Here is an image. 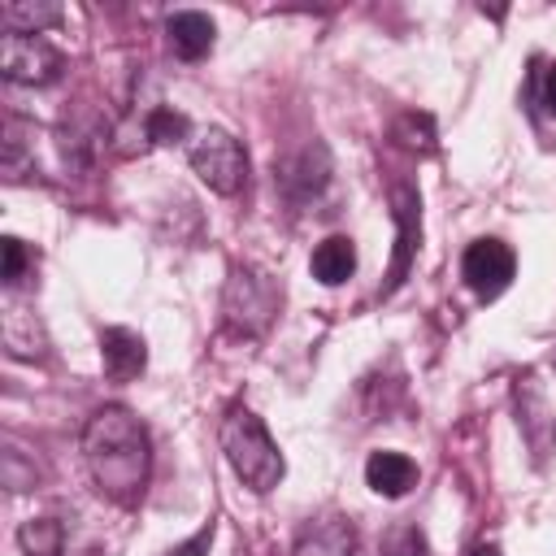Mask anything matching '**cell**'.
I'll return each instance as SVG.
<instances>
[{"instance_id": "cell-22", "label": "cell", "mask_w": 556, "mask_h": 556, "mask_svg": "<svg viewBox=\"0 0 556 556\" xmlns=\"http://www.w3.org/2000/svg\"><path fill=\"white\" fill-rule=\"evenodd\" d=\"M469 556H500V543H473Z\"/></svg>"}, {"instance_id": "cell-7", "label": "cell", "mask_w": 556, "mask_h": 556, "mask_svg": "<svg viewBox=\"0 0 556 556\" xmlns=\"http://www.w3.org/2000/svg\"><path fill=\"white\" fill-rule=\"evenodd\" d=\"M274 182L287 195V204H308L330 182V152L326 143H304L295 152H282L274 161Z\"/></svg>"}, {"instance_id": "cell-9", "label": "cell", "mask_w": 556, "mask_h": 556, "mask_svg": "<svg viewBox=\"0 0 556 556\" xmlns=\"http://www.w3.org/2000/svg\"><path fill=\"white\" fill-rule=\"evenodd\" d=\"M100 361H104V374L113 382H130L148 365V343L126 326H104L100 330Z\"/></svg>"}, {"instance_id": "cell-14", "label": "cell", "mask_w": 556, "mask_h": 556, "mask_svg": "<svg viewBox=\"0 0 556 556\" xmlns=\"http://www.w3.org/2000/svg\"><path fill=\"white\" fill-rule=\"evenodd\" d=\"M22 556H61L65 552V526L56 517H30L17 526Z\"/></svg>"}, {"instance_id": "cell-3", "label": "cell", "mask_w": 556, "mask_h": 556, "mask_svg": "<svg viewBox=\"0 0 556 556\" xmlns=\"http://www.w3.org/2000/svg\"><path fill=\"white\" fill-rule=\"evenodd\" d=\"M278 304H282V291L265 269H252V265L230 269L226 291H222V317H226L230 334H239V339L265 334L269 321L278 317Z\"/></svg>"}, {"instance_id": "cell-19", "label": "cell", "mask_w": 556, "mask_h": 556, "mask_svg": "<svg viewBox=\"0 0 556 556\" xmlns=\"http://www.w3.org/2000/svg\"><path fill=\"white\" fill-rule=\"evenodd\" d=\"M382 556H426V539L417 526H395L382 539Z\"/></svg>"}, {"instance_id": "cell-8", "label": "cell", "mask_w": 556, "mask_h": 556, "mask_svg": "<svg viewBox=\"0 0 556 556\" xmlns=\"http://www.w3.org/2000/svg\"><path fill=\"white\" fill-rule=\"evenodd\" d=\"M517 274V256L504 239H473L460 256V278L478 300H495Z\"/></svg>"}, {"instance_id": "cell-13", "label": "cell", "mask_w": 556, "mask_h": 556, "mask_svg": "<svg viewBox=\"0 0 556 556\" xmlns=\"http://www.w3.org/2000/svg\"><path fill=\"white\" fill-rule=\"evenodd\" d=\"M313 278L321 282V287H339V282H348L352 278V269H356V248H352V239L348 235H330V239H321L317 248H313Z\"/></svg>"}, {"instance_id": "cell-12", "label": "cell", "mask_w": 556, "mask_h": 556, "mask_svg": "<svg viewBox=\"0 0 556 556\" xmlns=\"http://www.w3.org/2000/svg\"><path fill=\"white\" fill-rule=\"evenodd\" d=\"M365 482H369V491H378L387 500H400L417 486V465L404 452H374L365 460Z\"/></svg>"}, {"instance_id": "cell-17", "label": "cell", "mask_w": 556, "mask_h": 556, "mask_svg": "<svg viewBox=\"0 0 556 556\" xmlns=\"http://www.w3.org/2000/svg\"><path fill=\"white\" fill-rule=\"evenodd\" d=\"M391 135L400 139V148L421 152V156H430L439 148V135H434V117L430 113H400L395 126H391Z\"/></svg>"}, {"instance_id": "cell-18", "label": "cell", "mask_w": 556, "mask_h": 556, "mask_svg": "<svg viewBox=\"0 0 556 556\" xmlns=\"http://www.w3.org/2000/svg\"><path fill=\"white\" fill-rule=\"evenodd\" d=\"M0 256H4V265H0L4 287H9V291H13V287H22V282H26V269L35 265L30 248H26L17 235H9V239H0Z\"/></svg>"}, {"instance_id": "cell-2", "label": "cell", "mask_w": 556, "mask_h": 556, "mask_svg": "<svg viewBox=\"0 0 556 556\" xmlns=\"http://www.w3.org/2000/svg\"><path fill=\"white\" fill-rule=\"evenodd\" d=\"M217 439H222V452H226V460H230V469H235V478L243 486L265 495V491H274L282 482V452L269 439L265 421L248 404H230L226 408Z\"/></svg>"}, {"instance_id": "cell-23", "label": "cell", "mask_w": 556, "mask_h": 556, "mask_svg": "<svg viewBox=\"0 0 556 556\" xmlns=\"http://www.w3.org/2000/svg\"><path fill=\"white\" fill-rule=\"evenodd\" d=\"M235 556H248V552H243V547H239V552H235Z\"/></svg>"}, {"instance_id": "cell-6", "label": "cell", "mask_w": 556, "mask_h": 556, "mask_svg": "<svg viewBox=\"0 0 556 556\" xmlns=\"http://www.w3.org/2000/svg\"><path fill=\"white\" fill-rule=\"evenodd\" d=\"M391 222H395V252H391V269H387L382 295H395L408 282V269H413L417 248H421V200H417V191L408 182L391 187Z\"/></svg>"}, {"instance_id": "cell-11", "label": "cell", "mask_w": 556, "mask_h": 556, "mask_svg": "<svg viewBox=\"0 0 556 556\" xmlns=\"http://www.w3.org/2000/svg\"><path fill=\"white\" fill-rule=\"evenodd\" d=\"M165 35H169V48H174L182 61H200V56H208L217 26H213V17L200 13V9H178V13L165 17Z\"/></svg>"}, {"instance_id": "cell-21", "label": "cell", "mask_w": 556, "mask_h": 556, "mask_svg": "<svg viewBox=\"0 0 556 556\" xmlns=\"http://www.w3.org/2000/svg\"><path fill=\"white\" fill-rule=\"evenodd\" d=\"M539 100H543L547 117H556V61L543 70V87H539Z\"/></svg>"}, {"instance_id": "cell-5", "label": "cell", "mask_w": 556, "mask_h": 556, "mask_svg": "<svg viewBox=\"0 0 556 556\" xmlns=\"http://www.w3.org/2000/svg\"><path fill=\"white\" fill-rule=\"evenodd\" d=\"M65 70V56L39 39V35H4L0 43V74L9 83H22V87H48L56 83Z\"/></svg>"}, {"instance_id": "cell-15", "label": "cell", "mask_w": 556, "mask_h": 556, "mask_svg": "<svg viewBox=\"0 0 556 556\" xmlns=\"http://www.w3.org/2000/svg\"><path fill=\"white\" fill-rule=\"evenodd\" d=\"M0 22H4V30H9V35H39V30H48V26H56V22H61V9H56V4L9 0V4L0 9Z\"/></svg>"}, {"instance_id": "cell-1", "label": "cell", "mask_w": 556, "mask_h": 556, "mask_svg": "<svg viewBox=\"0 0 556 556\" xmlns=\"http://www.w3.org/2000/svg\"><path fill=\"white\" fill-rule=\"evenodd\" d=\"M83 460L100 495H109L113 504H135L152 469L148 430L130 408H117V404L96 408L83 426Z\"/></svg>"}, {"instance_id": "cell-10", "label": "cell", "mask_w": 556, "mask_h": 556, "mask_svg": "<svg viewBox=\"0 0 556 556\" xmlns=\"http://www.w3.org/2000/svg\"><path fill=\"white\" fill-rule=\"evenodd\" d=\"M291 556H356V530L348 517H317L295 534Z\"/></svg>"}, {"instance_id": "cell-4", "label": "cell", "mask_w": 556, "mask_h": 556, "mask_svg": "<svg viewBox=\"0 0 556 556\" xmlns=\"http://www.w3.org/2000/svg\"><path fill=\"white\" fill-rule=\"evenodd\" d=\"M187 161H191L195 178L217 195H235L243 187V178H248V156H243L239 139H230L226 130L195 135V143L187 148Z\"/></svg>"}, {"instance_id": "cell-16", "label": "cell", "mask_w": 556, "mask_h": 556, "mask_svg": "<svg viewBox=\"0 0 556 556\" xmlns=\"http://www.w3.org/2000/svg\"><path fill=\"white\" fill-rule=\"evenodd\" d=\"M191 135V117L182 109H169V104H156L143 113V143H156V148H169V143H182Z\"/></svg>"}, {"instance_id": "cell-20", "label": "cell", "mask_w": 556, "mask_h": 556, "mask_svg": "<svg viewBox=\"0 0 556 556\" xmlns=\"http://www.w3.org/2000/svg\"><path fill=\"white\" fill-rule=\"evenodd\" d=\"M213 534H217V521H204L191 539H182V543H174L165 556H208V547H213Z\"/></svg>"}]
</instances>
